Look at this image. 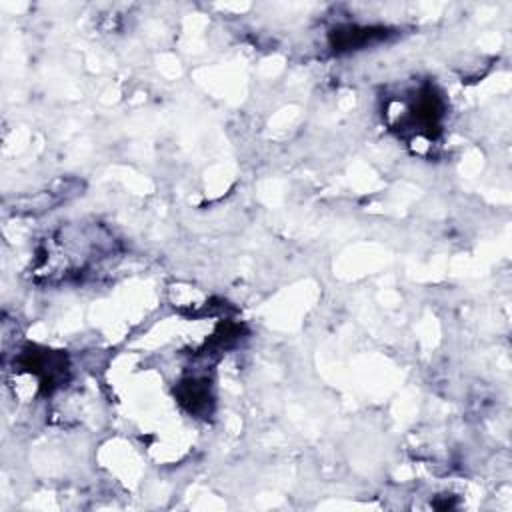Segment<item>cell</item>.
I'll use <instances>...</instances> for the list:
<instances>
[{"instance_id": "6da1fadb", "label": "cell", "mask_w": 512, "mask_h": 512, "mask_svg": "<svg viewBox=\"0 0 512 512\" xmlns=\"http://www.w3.org/2000/svg\"><path fill=\"white\" fill-rule=\"evenodd\" d=\"M114 236L100 224H70L54 232L46 246L40 250L36 266L64 260V266L56 276L68 280L86 274L98 262L106 260L116 252Z\"/></svg>"}, {"instance_id": "277c9868", "label": "cell", "mask_w": 512, "mask_h": 512, "mask_svg": "<svg viewBox=\"0 0 512 512\" xmlns=\"http://www.w3.org/2000/svg\"><path fill=\"white\" fill-rule=\"evenodd\" d=\"M20 364L38 378L44 392H52L56 386H60L66 380L68 360H66V354L62 352L28 346L20 354Z\"/></svg>"}, {"instance_id": "3957f363", "label": "cell", "mask_w": 512, "mask_h": 512, "mask_svg": "<svg viewBox=\"0 0 512 512\" xmlns=\"http://www.w3.org/2000/svg\"><path fill=\"white\" fill-rule=\"evenodd\" d=\"M82 188H84V184L78 178H72V176L58 178V180L50 182L48 186H44L38 192L18 196L12 202V212H16V214H32V216L50 212V210L58 208L60 204H64V202L72 200L74 196H78L82 192Z\"/></svg>"}, {"instance_id": "8992f818", "label": "cell", "mask_w": 512, "mask_h": 512, "mask_svg": "<svg viewBox=\"0 0 512 512\" xmlns=\"http://www.w3.org/2000/svg\"><path fill=\"white\" fill-rule=\"evenodd\" d=\"M176 396L180 404L192 412V414H208L212 406V392H210V382L208 378L202 376H190L182 380L176 388Z\"/></svg>"}, {"instance_id": "5b68a950", "label": "cell", "mask_w": 512, "mask_h": 512, "mask_svg": "<svg viewBox=\"0 0 512 512\" xmlns=\"http://www.w3.org/2000/svg\"><path fill=\"white\" fill-rule=\"evenodd\" d=\"M390 34L384 26H340L330 32V44L336 52L346 50H360L368 44L386 40Z\"/></svg>"}, {"instance_id": "7a4b0ae2", "label": "cell", "mask_w": 512, "mask_h": 512, "mask_svg": "<svg viewBox=\"0 0 512 512\" xmlns=\"http://www.w3.org/2000/svg\"><path fill=\"white\" fill-rule=\"evenodd\" d=\"M390 108H398L392 126L402 136L412 134L432 142L442 132L446 102L432 82H424L408 90L400 100H392Z\"/></svg>"}]
</instances>
